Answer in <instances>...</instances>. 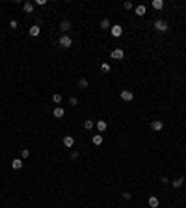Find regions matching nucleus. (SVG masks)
<instances>
[{
	"instance_id": "obj_17",
	"label": "nucleus",
	"mask_w": 186,
	"mask_h": 208,
	"mask_svg": "<svg viewBox=\"0 0 186 208\" xmlns=\"http://www.w3.org/2000/svg\"><path fill=\"white\" fill-rule=\"evenodd\" d=\"M60 28L63 30V32H67V30L71 28V22L69 21H62V24H60Z\"/></svg>"
},
{
	"instance_id": "obj_4",
	"label": "nucleus",
	"mask_w": 186,
	"mask_h": 208,
	"mask_svg": "<svg viewBox=\"0 0 186 208\" xmlns=\"http://www.w3.org/2000/svg\"><path fill=\"white\" fill-rule=\"evenodd\" d=\"M151 128H153V130H155V132H160L162 128H164V123H162L160 119H155V121H153V123H151Z\"/></svg>"
},
{
	"instance_id": "obj_11",
	"label": "nucleus",
	"mask_w": 186,
	"mask_h": 208,
	"mask_svg": "<svg viewBox=\"0 0 186 208\" xmlns=\"http://www.w3.org/2000/svg\"><path fill=\"white\" fill-rule=\"evenodd\" d=\"M106 128H108V125H106V121H97V130H99V132H104Z\"/></svg>"
},
{
	"instance_id": "obj_19",
	"label": "nucleus",
	"mask_w": 186,
	"mask_h": 208,
	"mask_svg": "<svg viewBox=\"0 0 186 208\" xmlns=\"http://www.w3.org/2000/svg\"><path fill=\"white\" fill-rule=\"evenodd\" d=\"M78 88L86 89V88H88V80H86V78H80V80H78Z\"/></svg>"
},
{
	"instance_id": "obj_27",
	"label": "nucleus",
	"mask_w": 186,
	"mask_h": 208,
	"mask_svg": "<svg viewBox=\"0 0 186 208\" xmlns=\"http://www.w3.org/2000/svg\"><path fill=\"white\" fill-rule=\"evenodd\" d=\"M9 28H11V30L17 28V21H11V22H9Z\"/></svg>"
},
{
	"instance_id": "obj_8",
	"label": "nucleus",
	"mask_w": 186,
	"mask_h": 208,
	"mask_svg": "<svg viewBox=\"0 0 186 208\" xmlns=\"http://www.w3.org/2000/svg\"><path fill=\"white\" fill-rule=\"evenodd\" d=\"M63 145H65L67 149H71L74 145V138L73 136H65V138H63Z\"/></svg>"
},
{
	"instance_id": "obj_29",
	"label": "nucleus",
	"mask_w": 186,
	"mask_h": 208,
	"mask_svg": "<svg viewBox=\"0 0 186 208\" xmlns=\"http://www.w3.org/2000/svg\"><path fill=\"white\" fill-rule=\"evenodd\" d=\"M123 6H125V9H130V7H132V4H130V2H125Z\"/></svg>"
},
{
	"instance_id": "obj_6",
	"label": "nucleus",
	"mask_w": 186,
	"mask_h": 208,
	"mask_svg": "<svg viewBox=\"0 0 186 208\" xmlns=\"http://www.w3.org/2000/svg\"><path fill=\"white\" fill-rule=\"evenodd\" d=\"M110 30H112V35H114V37H121V34H123V28H121L119 24L112 26V28H110Z\"/></svg>"
},
{
	"instance_id": "obj_21",
	"label": "nucleus",
	"mask_w": 186,
	"mask_h": 208,
	"mask_svg": "<svg viewBox=\"0 0 186 208\" xmlns=\"http://www.w3.org/2000/svg\"><path fill=\"white\" fill-rule=\"evenodd\" d=\"M84 128L91 130V128H93V121H91V119H86V121H84Z\"/></svg>"
},
{
	"instance_id": "obj_16",
	"label": "nucleus",
	"mask_w": 186,
	"mask_h": 208,
	"mask_svg": "<svg viewBox=\"0 0 186 208\" xmlns=\"http://www.w3.org/2000/svg\"><path fill=\"white\" fill-rule=\"evenodd\" d=\"M153 7H155V9H162V7H164V2H162V0H153Z\"/></svg>"
},
{
	"instance_id": "obj_15",
	"label": "nucleus",
	"mask_w": 186,
	"mask_h": 208,
	"mask_svg": "<svg viewBox=\"0 0 186 208\" xmlns=\"http://www.w3.org/2000/svg\"><path fill=\"white\" fill-rule=\"evenodd\" d=\"M101 28H102V30L112 28V24H110V21H108V19H102V21H101Z\"/></svg>"
},
{
	"instance_id": "obj_22",
	"label": "nucleus",
	"mask_w": 186,
	"mask_h": 208,
	"mask_svg": "<svg viewBox=\"0 0 186 208\" xmlns=\"http://www.w3.org/2000/svg\"><path fill=\"white\" fill-rule=\"evenodd\" d=\"M136 15H140V17H141V15H145V6H138L136 7Z\"/></svg>"
},
{
	"instance_id": "obj_14",
	"label": "nucleus",
	"mask_w": 186,
	"mask_h": 208,
	"mask_svg": "<svg viewBox=\"0 0 186 208\" xmlns=\"http://www.w3.org/2000/svg\"><path fill=\"white\" fill-rule=\"evenodd\" d=\"M183 184H184V176H179V178L173 180V188H181Z\"/></svg>"
},
{
	"instance_id": "obj_24",
	"label": "nucleus",
	"mask_w": 186,
	"mask_h": 208,
	"mask_svg": "<svg viewBox=\"0 0 186 208\" xmlns=\"http://www.w3.org/2000/svg\"><path fill=\"white\" fill-rule=\"evenodd\" d=\"M69 104H71V106H76V104H78V100L74 99V97H71V99H69Z\"/></svg>"
},
{
	"instance_id": "obj_26",
	"label": "nucleus",
	"mask_w": 186,
	"mask_h": 208,
	"mask_svg": "<svg viewBox=\"0 0 186 208\" xmlns=\"http://www.w3.org/2000/svg\"><path fill=\"white\" fill-rule=\"evenodd\" d=\"M123 199L125 201H130V199H132V193H123Z\"/></svg>"
},
{
	"instance_id": "obj_2",
	"label": "nucleus",
	"mask_w": 186,
	"mask_h": 208,
	"mask_svg": "<svg viewBox=\"0 0 186 208\" xmlns=\"http://www.w3.org/2000/svg\"><path fill=\"white\" fill-rule=\"evenodd\" d=\"M60 45L63 46V48H69V46L73 45V39H71L69 35H65V34H63L62 37H60Z\"/></svg>"
},
{
	"instance_id": "obj_18",
	"label": "nucleus",
	"mask_w": 186,
	"mask_h": 208,
	"mask_svg": "<svg viewBox=\"0 0 186 208\" xmlns=\"http://www.w3.org/2000/svg\"><path fill=\"white\" fill-rule=\"evenodd\" d=\"M102 143V136L101 134H95L93 136V145H101Z\"/></svg>"
},
{
	"instance_id": "obj_25",
	"label": "nucleus",
	"mask_w": 186,
	"mask_h": 208,
	"mask_svg": "<svg viewBox=\"0 0 186 208\" xmlns=\"http://www.w3.org/2000/svg\"><path fill=\"white\" fill-rule=\"evenodd\" d=\"M28 156H30V151L28 149H22V158H28Z\"/></svg>"
},
{
	"instance_id": "obj_7",
	"label": "nucleus",
	"mask_w": 186,
	"mask_h": 208,
	"mask_svg": "<svg viewBox=\"0 0 186 208\" xmlns=\"http://www.w3.org/2000/svg\"><path fill=\"white\" fill-rule=\"evenodd\" d=\"M112 58L114 60H123V48H114L112 50Z\"/></svg>"
},
{
	"instance_id": "obj_23",
	"label": "nucleus",
	"mask_w": 186,
	"mask_h": 208,
	"mask_svg": "<svg viewBox=\"0 0 186 208\" xmlns=\"http://www.w3.org/2000/svg\"><path fill=\"white\" fill-rule=\"evenodd\" d=\"M101 71H102V73H110V63H102L101 65Z\"/></svg>"
},
{
	"instance_id": "obj_5",
	"label": "nucleus",
	"mask_w": 186,
	"mask_h": 208,
	"mask_svg": "<svg viewBox=\"0 0 186 208\" xmlns=\"http://www.w3.org/2000/svg\"><path fill=\"white\" fill-rule=\"evenodd\" d=\"M52 115L56 117V119H62L63 115H65V110L62 108V106H58V108H54V112H52Z\"/></svg>"
},
{
	"instance_id": "obj_28",
	"label": "nucleus",
	"mask_w": 186,
	"mask_h": 208,
	"mask_svg": "<svg viewBox=\"0 0 186 208\" xmlns=\"http://www.w3.org/2000/svg\"><path fill=\"white\" fill-rule=\"evenodd\" d=\"M71 158L76 160V158H78V152H76V151H73V152H71Z\"/></svg>"
},
{
	"instance_id": "obj_10",
	"label": "nucleus",
	"mask_w": 186,
	"mask_h": 208,
	"mask_svg": "<svg viewBox=\"0 0 186 208\" xmlns=\"http://www.w3.org/2000/svg\"><path fill=\"white\" fill-rule=\"evenodd\" d=\"M22 9H24V13H32V11H34V4L32 2H24L22 4Z\"/></svg>"
},
{
	"instance_id": "obj_3",
	"label": "nucleus",
	"mask_w": 186,
	"mask_h": 208,
	"mask_svg": "<svg viewBox=\"0 0 186 208\" xmlns=\"http://www.w3.org/2000/svg\"><path fill=\"white\" fill-rule=\"evenodd\" d=\"M121 99H123L125 102H130V100L134 99V93L130 91V89H123V91H121Z\"/></svg>"
},
{
	"instance_id": "obj_12",
	"label": "nucleus",
	"mask_w": 186,
	"mask_h": 208,
	"mask_svg": "<svg viewBox=\"0 0 186 208\" xmlns=\"http://www.w3.org/2000/svg\"><path fill=\"white\" fill-rule=\"evenodd\" d=\"M149 206H151V208H158V205H160V201H158V199L156 197H149Z\"/></svg>"
},
{
	"instance_id": "obj_9",
	"label": "nucleus",
	"mask_w": 186,
	"mask_h": 208,
	"mask_svg": "<svg viewBox=\"0 0 186 208\" xmlns=\"http://www.w3.org/2000/svg\"><path fill=\"white\" fill-rule=\"evenodd\" d=\"M39 32H41V28H39L37 24H34V26H30V30H28V34L32 35V37H37Z\"/></svg>"
},
{
	"instance_id": "obj_13",
	"label": "nucleus",
	"mask_w": 186,
	"mask_h": 208,
	"mask_svg": "<svg viewBox=\"0 0 186 208\" xmlns=\"http://www.w3.org/2000/svg\"><path fill=\"white\" fill-rule=\"evenodd\" d=\"M11 167H13V169H21V167H22V160L15 158L13 162H11Z\"/></svg>"
},
{
	"instance_id": "obj_20",
	"label": "nucleus",
	"mask_w": 186,
	"mask_h": 208,
	"mask_svg": "<svg viewBox=\"0 0 186 208\" xmlns=\"http://www.w3.org/2000/svg\"><path fill=\"white\" fill-rule=\"evenodd\" d=\"M52 102H54V104H60V102H62V95H60V93L52 95Z\"/></svg>"
},
{
	"instance_id": "obj_1",
	"label": "nucleus",
	"mask_w": 186,
	"mask_h": 208,
	"mask_svg": "<svg viewBox=\"0 0 186 208\" xmlns=\"http://www.w3.org/2000/svg\"><path fill=\"white\" fill-rule=\"evenodd\" d=\"M155 30H156V32H168V30H169V26H168V22H166V21H162V19H158V21L155 22Z\"/></svg>"
}]
</instances>
